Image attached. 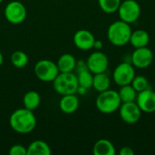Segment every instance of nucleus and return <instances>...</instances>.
Listing matches in <instances>:
<instances>
[{"label":"nucleus","instance_id":"4468645a","mask_svg":"<svg viewBox=\"0 0 155 155\" xmlns=\"http://www.w3.org/2000/svg\"><path fill=\"white\" fill-rule=\"evenodd\" d=\"M79 99L75 94H66L62 95V98L59 102V108L65 114H73L79 108Z\"/></svg>","mask_w":155,"mask_h":155},{"label":"nucleus","instance_id":"a211bd4d","mask_svg":"<svg viewBox=\"0 0 155 155\" xmlns=\"http://www.w3.org/2000/svg\"><path fill=\"white\" fill-rule=\"evenodd\" d=\"M26 149L27 155H50L52 153L50 146L42 140L32 142Z\"/></svg>","mask_w":155,"mask_h":155},{"label":"nucleus","instance_id":"ddd939ff","mask_svg":"<svg viewBox=\"0 0 155 155\" xmlns=\"http://www.w3.org/2000/svg\"><path fill=\"white\" fill-rule=\"evenodd\" d=\"M74 45L82 50L88 51L94 48V44L95 41V37L92 32L86 29H80L76 31L74 35Z\"/></svg>","mask_w":155,"mask_h":155},{"label":"nucleus","instance_id":"0eeeda50","mask_svg":"<svg viewBox=\"0 0 155 155\" xmlns=\"http://www.w3.org/2000/svg\"><path fill=\"white\" fill-rule=\"evenodd\" d=\"M4 15L10 24L19 25L25 20L27 13L25 6L21 2L11 1L5 5Z\"/></svg>","mask_w":155,"mask_h":155},{"label":"nucleus","instance_id":"5701e85b","mask_svg":"<svg viewBox=\"0 0 155 155\" xmlns=\"http://www.w3.org/2000/svg\"><path fill=\"white\" fill-rule=\"evenodd\" d=\"M28 55L23 51H15L11 56L10 61L12 64L16 68H24L28 64Z\"/></svg>","mask_w":155,"mask_h":155},{"label":"nucleus","instance_id":"7ed1b4c3","mask_svg":"<svg viewBox=\"0 0 155 155\" xmlns=\"http://www.w3.org/2000/svg\"><path fill=\"white\" fill-rule=\"evenodd\" d=\"M122 104L121 98L117 91L108 89L99 93L96 98L95 105L98 111L104 114H111L119 110Z\"/></svg>","mask_w":155,"mask_h":155},{"label":"nucleus","instance_id":"bb28decb","mask_svg":"<svg viewBox=\"0 0 155 155\" xmlns=\"http://www.w3.org/2000/svg\"><path fill=\"white\" fill-rule=\"evenodd\" d=\"M119 153L121 155H134V151L129 146H124L120 150Z\"/></svg>","mask_w":155,"mask_h":155},{"label":"nucleus","instance_id":"9b49d317","mask_svg":"<svg viewBox=\"0 0 155 155\" xmlns=\"http://www.w3.org/2000/svg\"><path fill=\"white\" fill-rule=\"evenodd\" d=\"M87 68L90 72H92L94 74L106 72L108 65H109V60L105 54H104L101 51H95L92 53L86 61Z\"/></svg>","mask_w":155,"mask_h":155},{"label":"nucleus","instance_id":"b1692460","mask_svg":"<svg viewBox=\"0 0 155 155\" xmlns=\"http://www.w3.org/2000/svg\"><path fill=\"white\" fill-rule=\"evenodd\" d=\"M122 0H98V5L103 12L114 14L118 11Z\"/></svg>","mask_w":155,"mask_h":155},{"label":"nucleus","instance_id":"7c9ffc66","mask_svg":"<svg viewBox=\"0 0 155 155\" xmlns=\"http://www.w3.org/2000/svg\"><path fill=\"white\" fill-rule=\"evenodd\" d=\"M2 2H3V0H0V4H1Z\"/></svg>","mask_w":155,"mask_h":155},{"label":"nucleus","instance_id":"6ab92c4d","mask_svg":"<svg viewBox=\"0 0 155 155\" xmlns=\"http://www.w3.org/2000/svg\"><path fill=\"white\" fill-rule=\"evenodd\" d=\"M110 85H111V79L105 72L94 74L92 87L94 88L95 91H97L99 93L106 91V90L110 89Z\"/></svg>","mask_w":155,"mask_h":155},{"label":"nucleus","instance_id":"dca6fc26","mask_svg":"<svg viewBox=\"0 0 155 155\" xmlns=\"http://www.w3.org/2000/svg\"><path fill=\"white\" fill-rule=\"evenodd\" d=\"M150 42V35L148 32L143 29H137L132 32L129 43L134 48H141L145 47L149 45Z\"/></svg>","mask_w":155,"mask_h":155},{"label":"nucleus","instance_id":"2eb2a0df","mask_svg":"<svg viewBox=\"0 0 155 155\" xmlns=\"http://www.w3.org/2000/svg\"><path fill=\"white\" fill-rule=\"evenodd\" d=\"M76 59L71 54H63L56 62L60 73H71L76 68Z\"/></svg>","mask_w":155,"mask_h":155},{"label":"nucleus","instance_id":"1a4fd4ad","mask_svg":"<svg viewBox=\"0 0 155 155\" xmlns=\"http://www.w3.org/2000/svg\"><path fill=\"white\" fill-rule=\"evenodd\" d=\"M153 61V51L145 46L141 48H134L131 55V64L139 69H145L149 67Z\"/></svg>","mask_w":155,"mask_h":155},{"label":"nucleus","instance_id":"20e7f679","mask_svg":"<svg viewBox=\"0 0 155 155\" xmlns=\"http://www.w3.org/2000/svg\"><path fill=\"white\" fill-rule=\"evenodd\" d=\"M53 86L54 91L61 95L76 94L79 86L77 75L73 72L59 73L53 81Z\"/></svg>","mask_w":155,"mask_h":155},{"label":"nucleus","instance_id":"f03ea898","mask_svg":"<svg viewBox=\"0 0 155 155\" xmlns=\"http://www.w3.org/2000/svg\"><path fill=\"white\" fill-rule=\"evenodd\" d=\"M132 32L133 30L130 24L120 19L109 25L107 38L112 45L115 46H124L129 43Z\"/></svg>","mask_w":155,"mask_h":155},{"label":"nucleus","instance_id":"412c9836","mask_svg":"<svg viewBox=\"0 0 155 155\" xmlns=\"http://www.w3.org/2000/svg\"><path fill=\"white\" fill-rule=\"evenodd\" d=\"M77 80H78L79 86L84 87L86 89H90L93 86L94 74L89 71L87 66L81 68V69H78Z\"/></svg>","mask_w":155,"mask_h":155},{"label":"nucleus","instance_id":"cd10ccee","mask_svg":"<svg viewBox=\"0 0 155 155\" xmlns=\"http://www.w3.org/2000/svg\"><path fill=\"white\" fill-rule=\"evenodd\" d=\"M104 46V44L101 40H96L94 41V48L96 50V51H100Z\"/></svg>","mask_w":155,"mask_h":155},{"label":"nucleus","instance_id":"423d86ee","mask_svg":"<svg viewBox=\"0 0 155 155\" xmlns=\"http://www.w3.org/2000/svg\"><path fill=\"white\" fill-rule=\"evenodd\" d=\"M117 12L121 20L128 24H133L139 19L142 10L137 1L124 0L121 3Z\"/></svg>","mask_w":155,"mask_h":155},{"label":"nucleus","instance_id":"9d476101","mask_svg":"<svg viewBox=\"0 0 155 155\" xmlns=\"http://www.w3.org/2000/svg\"><path fill=\"white\" fill-rule=\"evenodd\" d=\"M119 111L122 120L128 124H134L138 123L143 113L136 102L122 103Z\"/></svg>","mask_w":155,"mask_h":155},{"label":"nucleus","instance_id":"c85d7f7f","mask_svg":"<svg viewBox=\"0 0 155 155\" xmlns=\"http://www.w3.org/2000/svg\"><path fill=\"white\" fill-rule=\"evenodd\" d=\"M87 90L88 89H86V88H84V87H82V86H78V89H77V94H79L80 95H84V94H85L86 93H87Z\"/></svg>","mask_w":155,"mask_h":155},{"label":"nucleus","instance_id":"4be33fe9","mask_svg":"<svg viewBox=\"0 0 155 155\" xmlns=\"http://www.w3.org/2000/svg\"><path fill=\"white\" fill-rule=\"evenodd\" d=\"M120 87L121 88L118 91V94H119L122 103L135 102L138 93L132 86V84H126V85H123Z\"/></svg>","mask_w":155,"mask_h":155},{"label":"nucleus","instance_id":"f8f14e48","mask_svg":"<svg viewBox=\"0 0 155 155\" xmlns=\"http://www.w3.org/2000/svg\"><path fill=\"white\" fill-rule=\"evenodd\" d=\"M135 102L143 113H155V92L150 88L138 93Z\"/></svg>","mask_w":155,"mask_h":155},{"label":"nucleus","instance_id":"f3484780","mask_svg":"<svg viewBox=\"0 0 155 155\" xmlns=\"http://www.w3.org/2000/svg\"><path fill=\"white\" fill-rule=\"evenodd\" d=\"M93 153L94 155H115L116 150L111 141L107 139H100L94 143Z\"/></svg>","mask_w":155,"mask_h":155},{"label":"nucleus","instance_id":"393cba45","mask_svg":"<svg viewBox=\"0 0 155 155\" xmlns=\"http://www.w3.org/2000/svg\"><path fill=\"white\" fill-rule=\"evenodd\" d=\"M132 86L135 89L137 93H140L143 90L149 88V81L143 75H135L131 83Z\"/></svg>","mask_w":155,"mask_h":155},{"label":"nucleus","instance_id":"f257e3e1","mask_svg":"<svg viewBox=\"0 0 155 155\" xmlns=\"http://www.w3.org/2000/svg\"><path fill=\"white\" fill-rule=\"evenodd\" d=\"M9 125L17 134H26L33 132L36 126V118L33 111L20 108L14 111L9 118Z\"/></svg>","mask_w":155,"mask_h":155},{"label":"nucleus","instance_id":"a878e982","mask_svg":"<svg viewBox=\"0 0 155 155\" xmlns=\"http://www.w3.org/2000/svg\"><path fill=\"white\" fill-rule=\"evenodd\" d=\"M8 153L9 155H27V149L22 144H15L11 146Z\"/></svg>","mask_w":155,"mask_h":155},{"label":"nucleus","instance_id":"c756f323","mask_svg":"<svg viewBox=\"0 0 155 155\" xmlns=\"http://www.w3.org/2000/svg\"><path fill=\"white\" fill-rule=\"evenodd\" d=\"M3 63H4V55H3V54L0 52V66L3 64Z\"/></svg>","mask_w":155,"mask_h":155},{"label":"nucleus","instance_id":"6e6552de","mask_svg":"<svg viewBox=\"0 0 155 155\" xmlns=\"http://www.w3.org/2000/svg\"><path fill=\"white\" fill-rule=\"evenodd\" d=\"M134 76H135L134 66L127 62L119 64L114 68L113 73V79L114 83L119 86L131 84Z\"/></svg>","mask_w":155,"mask_h":155},{"label":"nucleus","instance_id":"39448f33","mask_svg":"<svg viewBox=\"0 0 155 155\" xmlns=\"http://www.w3.org/2000/svg\"><path fill=\"white\" fill-rule=\"evenodd\" d=\"M34 72L40 81L46 83L53 82L60 73L56 63L48 59L39 60L34 67Z\"/></svg>","mask_w":155,"mask_h":155},{"label":"nucleus","instance_id":"aec40b11","mask_svg":"<svg viewBox=\"0 0 155 155\" xmlns=\"http://www.w3.org/2000/svg\"><path fill=\"white\" fill-rule=\"evenodd\" d=\"M23 104L25 108L31 111H35L41 104V96L35 91H28L25 94L23 97Z\"/></svg>","mask_w":155,"mask_h":155}]
</instances>
